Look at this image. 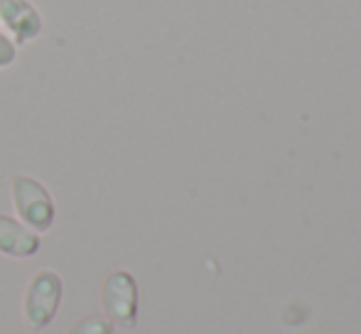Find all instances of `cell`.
I'll return each mask as SVG.
<instances>
[{
	"mask_svg": "<svg viewBox=\"0 0 361 334\" xmlns=\"http://www.w3.org/2000/svg\"><path fill=\"white\" fill-rule=\"evenodd\" d=\"M59 297H62V280H59L57 273H37L27 285V292H25V322L32 330H42L44 325H49L52 317L57 315Z\"/></svg>",
	"mask_w": 361,
	"mask_h": 334,
	"instance_id": "cell-1",
	"label": "cell"
},
{
	"mask_svg": "<svg viewBox=\"0 0 361 334\" xmlns=\"http://www.w3.org/2000/svg\"><path fill=\"white\" fill-rule=\"evenodd\" d=\"M13 199L20 219L35 231H47L54 221V204L49 192L32 177H15L13 180Z\"/></svg>",
	"mask_w": 361,
	"mask_h": 334,
	"instance_id": "cell-2",
	"label": "cell"
},
{
	"mask_svg": "<svg viewBox=\"0 0 361 334\" xmlns=\"http://www.w3.org/2000/svg\"><path fill=\"white\" fill-rule=\"evenodd\" d=\"M101 305L106 315L123 327L135 325V310H138V287L130 273L118 271L111 273L101 290Z\"/></svg>",
	"mask_w": 361,
	"mask_h": 334,
	"instance_id": "cell-3",
	"label": "cell"
},
{
	"mask_svg": "<svg viewBox=\"0 0 361 334\" xmlns=\"http://www.w3.org/2000/svg\"><path fill=\"white\" fill-rule=\"evenodd\" d=\"M0 15L15 32L20 44L37 37L39 30H42V20L27 0H0Z\"/></svg>",
	"mask_w": 361,
	"mask_h": 334,
	"instance_id": "cell-4",
	"label": "cell"
},
{
	"mask_svg": "<svg viewBox=\"0 0 361 334\" xmlns=\"http://www.w3.org/2000/svg\"><path fill=\"white\" fill-rule=\"evenodd\" d=\"M39 249V236L32 234L27 226L18 224L15 219L0 214V253H8L15 258L35 256Z\"/></svg>",
	"mask_w": 361,
	"mask_h": 334,
	"instance_id": "cell-5",
	"label": "cell"
},
{
	"mask_svg": "<svg viewBox=\"0 0 361 334\" xmlns=\"http://www.w3.org/2000/svg\"><path fill=\"white\" fill-rule=\"evenodd\" d=\"M69 334H114V325H111L106 317L91 315V317H84L81 322H76Z\"/></svg>",
	"mask_w": 361,
	"mask_h": 334,
	"instance_id": "cell-6",
	"label": "cell"
},
{
	"mask_svg": "<svg viewBox=\"0 0 361 334\" xmlns=\"http://www.w3.org/2000/svg\"><path fill=\"white\" fill-rule=\"evenodd\" d=\"M13 59H15V47L8 42V37L0 35V67H8Z\"/></svg>",
	"mask_w": 361,
	"mask_h": 334,
	"instance_id": "cell-7",
	"label": "cell"
}]
</instances>
